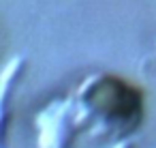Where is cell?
<instances>
[{
    "label": "cell",
    "mask_w": 156,
    "mask_h": 148,
    "mask_svg": "<svg viewBox=\"0 0 156 148\" xmlns=\"http://www.w3.org/2000/svg\"><path fill=\"white\" fill-rule=\"evenodd\" d=\"M22 65H24V60L17 56V58H13L7 67H5V71H2V97H7V90H9V84H11V80L15 77V73H20V69H22Z\"/></svg>",
    "instance_id": "1"
},
{
    "label": "cell",
    "mask_w": 156,
    "mask_h": 148,
    "mask_svg": "<svg viewBox=\"0 0 156 148\" xmlns=\"http://www.w3.org/2000/svg\"><path fill=\"white\" fill-rule=\"evenodd\" d=\"M113 148H133V142H130V139H122V142L115 144Z\"/></svg>",
    "instance_id": "2"
}]
</instances>
